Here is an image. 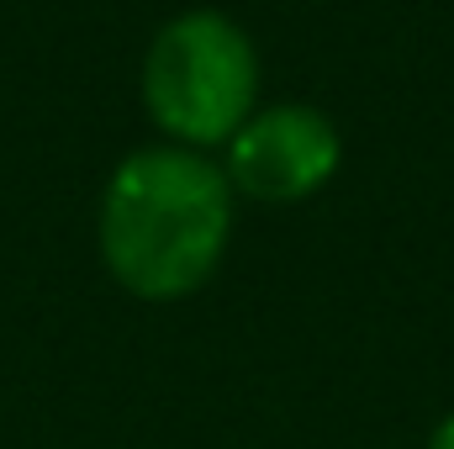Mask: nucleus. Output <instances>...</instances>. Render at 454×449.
Here are the masks:
<instances>
[{"mask_svg":"<svg viewBox=\"0 0 454 449\" xmlns=\"http://www.w3.org/2000/svg\"><path fill=\"white\" fill-rule=\"evenodd\" d=\"M232 207L238 196L217 159L180 143L132 148L101 191V264L143 302H180L217 275Z\"/></svg>","mask_w":454,"mask_h":449,"instance_id":"obj_1","label":"nucleus"},{"mask_svg":"<svg viewBox=\"0 0 454 449\" xmlns=\"http://www.w3.org/2000/svg\"><path fill=\"white\" fill-rule=\"evenodd\" d=\"M259 53L227 11L169 16L143 53V106L153 127L180 148H223L254 116Z\"/></svg>","mask_w":454,"mask_h":449,"instance_id":"obj_2","label":"nucleus"},{"mask_svg":"<svg viewBox=\"0 0 454 449\" xmlns=\"http://www.w3.org/2000/svg\"><path fill=\"white\" fill-rule=\"evenodd\" d=\"M223 175L232 196L248 201H307L317 196L343 164L339 127L307 101H280V106H254V116L223 143Z\"/></svg>","mask_w":454,"mask_h":449,"instance_id":"obj_3","label":"nucleus"},{"mask_svg":"<svg viewBox=\"0 0 454 449\" xmlns=\"http://www.w3.org/2000/svg\"><path fill=\"white\" fill-rule=\"evenodd\" d=\"M428 449H454V413L434 429V434H428Z\"/></svg>","mask_w":454,"mask_h":449,"instance_id":"obj_4","label":"nucleus"}]
</instances>
